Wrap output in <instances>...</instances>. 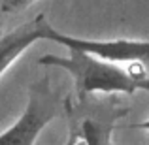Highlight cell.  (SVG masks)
Returning <instances> with one entry per match:
<instances>
[{"instance_id":"7a4b0ae2","label":"cell","mask_w":149,"mask_h":145,"mask_svg":"<svg viewBox=\"0 0 149 145\" xmlns=\"http://www.w3.org/2000/svg\"><path fill=\"white\" fill-rule=\"evenodd\" d=\"M64 113L68 119V143L85 142V145H113L111 134L117 121L128 113V108H119L113 102L98 100L96 94L64 98Z\"/></svg>"},{"instance_id":"6da1fadb","label":"cell","mask_w":149,"mask_h":145,"mask_svg":"<svg viewBox=\"0 0 149 145\" xmlns=\"http://www.w3.org/2000/svg\"><path fill=\"white\" fill-rule=\"evenodd\" d=\"M38 62L68 72L74 79L76 98L91 94H134L138 91L149 92V74L142 64L121 66L77 49H68L66 57L44 55Z\"/></svg>"},{"instance_id":"52a82bcc","label":"cell","mask_w":149,"mask_h":145,"mask_svg":"<svg viewBox=\"0 0 149 145\" xmlns=\"http://www.w3.org/2000/svg\"><path fill=\"white\" fill-rule=\"evenodd\" d=\"M132 128H138V130H147V132H149V119L142 121V123H138V124H134Z\"/></svg>"},{"instance_id":"ba28073f","label":"cell","mask_w":149,"mask_h":145,"mask_svg":"<svg viewBox=\"0 0 149 145\" xmlns=\"http://www.w3.org/2000/svg\"><path fill=\"white\" fill-rule=\"evenodd\" d=\"M74 145H85V142H76Z\"/></svg>"},{"instance_id":"277c9868","label":"cell","mask_w":149,"mask_h":145,"mask_svg":"<svg viewBox=\"0 0 149 145\" xmlns=\"http://www.w3.org/2000/svg\"><path fill=\"white\" fill-rule=\"evenodd\" d=\"M44 40L64 45L66 49H77L87 55L98 57L102 60L115 62V64H149V40H130V38H117V40H91V38H77L70 34H62L51 23L45 25Z\"/></svg>"},{"instance_id":"5b68a950","label":"cell","mask_w":149,"mask_h":145,"mask_svg":"<svg viewBox=\"0 0 149 145\" xmlns=\"http://www.w3.org/2000/svg\"><path fill=\"white\" fill-rule=\"evenodd\" d=\"M47 23L49 21L45 13H38L34 19L8 30L6 34L0 36V77L30 45L44 40V30Z\"/></svg>"},{"instance_id":"3957f363","label":"cell","mask_w":149,"mask_h":145,"mask_svg":"<svg viewBox=\"0 0 149 145\" xmlns=\"http://www.w3.org/2000/svg\"><path fill=\"white\" fill-rule=\"evenodd\" d=\"M61 113L64 100L51 87L47 77H40L29 87V98L21 117L0 134V145H34L38 136Z\"/></svg>"},{"instance_id":"8992f818","label":"cell","mask_w":149,"mask_h":145,"mask_svg":"<svg viewBox=\"0 0 149 145\" xmlns=\"http://www.w3.org/2000/svg\"><path fill=\"white\" fill-rule=\"evenodd\" d=\"M38 0H0V8L4 13H21Z\"/></svg>"}]
</instances>
